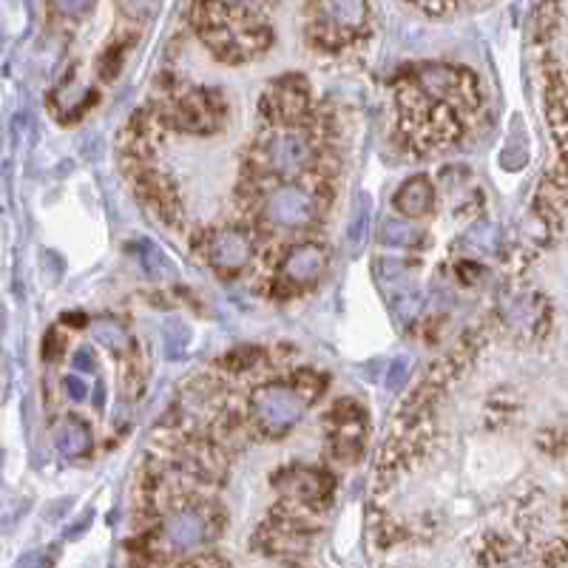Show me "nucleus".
<instances>
[{
    "mask_svg": "<svg viewBox=\"0 0 568 568\" xmlns=\"http://www.w3.org/2000/svg\"><path fill=\"white\" fill-rule=\"evenodd\" d=\"M188 341H191V333H188V327H185L182 321H168V324H165V355H168L171 361H177V358L185 355Z\"/></svg>",
    "mask_w": 568,
    "mask_h": 568,
    "instance_id": "nucleus-20",
    "label": "nucleus"
},
{
    "mask_svg": "<svg viewBox=\"0 0 568 568\" xmlns=\"http://www.w3.org/2000/svg\"><path fill=\"white\" fill-rule=\"evenodd\" d=\"M370 0H316V23L330 35H350L367 26Z\"/></svg>",
    "mask_w": 568,
    "mask_h": 568,
    "instance_id": "nucleus-4",
    "label": "nucleus"
},
{
    "mask_svg": "<svg viewBox=\"0 0 568 568\" xmlns=\"http://www.w3.org/2000/svg\"><path fill=\"white\" fill-rule=\"evenodd\" d=\"M259 157L270 174L293 177L313 162V140L299 128H282L262 142Z\"/></svg>",
    "mask_w": 568,
    "mask_h": 568,
    "instance_id": "nucleus-2",
    "label": "nucleus"
},
{
    "mask_svg": "<svg viewBox=\"0 0 568 568\" xmlns=\"http://www.w3.org/2000/svg\"><path fill=\"white\" fill-rule=\"evenodd\" d=\"M177 123L179 128H185V131H199V134L208 131L213 123L208 100H205V97H185L177 106Z\"/></svg>",
    "mask_w": 568,
    "mask_h": 568,
    "instance_id": "nucleus-12",
    "label": "nucleus"
},
{
    "mask_svg": "<svg viewBox=\"0 0 568 568\" xmlns=\"http://www.w3.org/2000/svg\"><path fill=\"white\" fill-rule=\"evenodd\" d=\"M458 89H461V74L449 66H424L415 71V91L429 100L444 103L452 94H458Z\"/></svg>",
    "mask_w": 568,
    "mask_h": 568,
    "instance_id": "nucleus-9",
    "label": "nucleus"
},
{
    "mask_svg": "<svg viewBox=\"0 0 568 568\" xmlns=\"http://www.w3.org/2000/svg\"><path fill=\"white\" fill-rule=\"evenodd\" d=\"M3 327H6V310H3V304H0V338H3Z\"/></svg>",
    "mask_w": 568,
    "mask_h": 568,
    "instance_id": "nucleus-27",
    "label": "nucleus"
},
{
    "mask_svg": "<svg viewBox=\"0 0 568 568\" xmlns=\"http://www.w3.org/2000/svg\"><path fill=\"white\" fill-rule=\"evenodd\" d=\"M415 6H421L426 12H446V9H455L461 0H409Z\"/></svg>",
    "mask_w": 568,
    "mask_h": 568,
    "instance_id": "nucleus-26",
    "label": "nucleus"
},
{
    "mask_svg": "<svg viewBox=\"0 0 568 568\" xmlns=\"http://www.w3.org/2000/svg\"><path fill=\"white\" fill-rule=\"evenodd\" d=\"M409 375V358H395L390 364V370H387V390L390 392H398L404 387V381H407Z\"/></svg>",
    "mask_w": 568,
    "mask_h": 568,
    "instance_id": "nucleus-22",
    "label": "nucleus"
},
{
    "mask_svg": "<svg viewBox=\"0 0 568 568\" xmlns=\"http://www.w3.org/2000/svg\"><path fill=\"white\" fill-rule=\"evenodd\" d=\"M54 444L63 458H86L94 446L89 424L77 415H66L54 424Z\"/></svg>",
    "mask_w": 568,
    "mask_h": 568,
    "instance_id": "nucleus-8",
    "label": "nucleus"
},
{
    "mask_svg": "<svg viewBox=\"0 0 568 568\" xmlns=\"http://www.w3.org/2000/svg\"><path fill=\"white\" fill-rule=\"evenodd\" d=\"M517 134H520V137H515V131H512V140L500 151V165H503L506 171H517V168H523V162L529 160V137H526L523 125H520Z\"/></svg>",
    "mask_w": 568,
    "mask_h": 568,
    "instance_id": "nucleus-19",
    "label": "nucleus"
},
{
    "mask_svg": "<svg viewBox=\"0 0 568 568\" xmlns=\"http://www.w3.org/2000/svg\"><path fill=\"white\" fill-rule=\"evenodd\" d=\"M418 242H421V231L412 222L387 219L384 228H381V245H387V248H412Z\"/></svg>",
    "mask_w": 568,
    "mask_h": 568,
    "instance_id": "nucleus-16",
    "label": "nucleus"
},
{
    "mask_svg": "<svg viewBox=\"0 0 568 568\" xmlns=\"http://www.w3.org/2000/svg\"><path fill=\"white\" fill-rule=\"evenodd\" d=\"M432 199H435L432 182L426 177H412L398 188V194H395V208L404 213V216L421 219V216H426V213L432 211Z\"/></svg>",
    "mask_w": 568,
    "mask_h": 568,
    "instance_id": "nucleus-10",
    "label": "nucleus"
},
{
    "mask_svg": "<svg viewBox=\"0 0 568 568\" xmlns=\"http://www.w3.org/2000/svg\"><path fill=\"white\" fill-rule=\"evenodd\" d=\"M497 242H500V236H497L495 225L480 222L472 231H466V236L461 239V248L475 253V256H486V253H495Z\"/></svg>",
    "mask_w": 568,
    "mask_h": 568,
    "instance_id": "nucleus-17",
    "label": "nucleus"
},
{
    "mask_svg": "<svg viewBox=\"0 0 568 568\" xmlns=\"http://www.w3.org/2000/svg\"><path fill=\"white\" fill-rule=\"evenodd\" d=\"M137 259H140L142 270H145V276H151V279H165V276H174V265H171V259L162 253L154 242H148V239H142L140 245H137Z\"/></svg>",
    "mask_w": 568,
    "mask_h": 568,
    "instance_id": "nucleus-15",
    "label": "nucleus"
},
{
    "mask_svg": "<svg viewBox=\"0 0 568 568\" xmlns=\"http://www.w3.org/2000/svg\"><path fill=\"white\" fill-rule=\"evenodd\" d=\"M370 225H373V196L367 191H358L353 199V211H350V225H347V245L361 250V245L367 242Z\"/></svg>",
    "mask_w": 568,
    "mask_h": 568,
    "instance_id": "nucleus-11",
    "label": "nucleus"
},
{
    "mask_svg": "<svg viewBox=\"0 0 568 568\" xmlns=\"http://www.w3.org/2000/svg\"><path fill=\"white\" fill-rule=\"evenodd\" d=\"M250 409H253L256 426L270 438H279V435L290 432L293 426L302 421L304 398H299L296 392L287 390V387L270 384V387H262L253 395Z\"/></svg>",
    "mask_w": 568,
    "mask_h": 568,
    "instance_id": "nucleus-1",
    "label": "nucleus"
},
{
    "mask_svg": "<svg viewBox=\"0 0 568 568\" xmlns=\"http://www.w3.org/2000/svg\"><path fill=\"white\" fill-rule=\"evenodd\" d=\"M421 304H424V299H421V290H418V287H412V284L401 287L398 293H392L390 296L392 316L401 321V324H409V321L415 319V316H418V310H421Z\"/></svg>",
    "mask_w": 568,
    "mask_h": 568,
    "instance_id": "nucleus-18",
    "label": "nucleus"
},
{
    "mask_svg": "<svg viewBox=\"0 0 568 568\" xmlns=\"http://www.w3.org/2000/svg\"><path fill=\"white\" fill-rule=\"evenodd\" d=\"M91 333H94V341L103 344L108 353H125L131 344L125 324L117 319H97L91 324Z\"/></svg>",
    "mask_w": 568,
    "mask_h": 568,
    "instance_id": "nucleus-13",
    "label": "nucleus"
},
{
    "mask_svg": "<svg viewBox=\"0 0 568 568\" xmlns=\"http://www.w3.org/2000/svg\"><path fill=\"white\" fill-rule=\"evenodd\" d=\"M165 543L177 551H191L211 537V520L199 509H179L165 520Z\"/></svg>",
    "mask_w": 568,
    "mask_h": 568,
    "instance_id": "nucleus-6",
    "label": "nucleus"
},
{
    "mask_svg": "<svg viewBox=\"0 0 568 568\" xmlns=\"http://www.w3.org/2000/svg\"><path fill=\"white\" fill-rule=\"evenodd\" d=\"M63 387H66V395H69L71 401L77 404V401H83L86 398V384H83V378H77V375H69V378H63Z\"/></svg>",
    "mask_w": 568,
    "mask_h": 568,
    "instance_id": "nucleus-25",
    "label": "nucleus"
},
{
    "mask_svg": "<svg viewBox=\"0 0 568 568\" xmlns=\"http://www.w3.org/2000/svg\"><path fill=\"white\" fill-rule=\"evenodd\" d=\"M327 267V253L321 245H299L293 248L282 262V282H287L290 287H307V284L319 282V276Z\"/></svg>",
    "mask_w": 568,
    "mask_h": 568,
    "instance_id": "nucleus-7",
    "label": "nucleus"
},
{
    "mask_svg": "<svg viewBox=\"0 0 568 568\" xmlns=\"http://www.w3.org/2000/svg\"><path fill=\"white\" fill-rule=\"evenodd\" d=\"M273 100H276V111L282 114L284 120H293L307 106V91L299 89V80H284L282 86H276Z\"/></svg>",
    "mask_w": 568,
    "mask_h": 568,
    "instance_id": "nucleus-14",
    "label": "nucleus"
},
{
    "mask_svg": "<svg viewBox=\"0 0 568 568\" xmlns=\"http://www.w3.org/2000/svg\"><path fill=\"white\" fill-rule=\"evenodd\" d=\"M250 253H253V242L248 233L231 231V228L213 233L208 239V248H205L208 262L219 273H239L250 262Z\"/></svg>",
    "mask_w": 568,
    "mask_h": 568,
    "instance_id": "nucleus-5",
    "label": "nucleus"
},
{
    "mask_svg": "<svg viewBox=\"0 0 568 568\" xmlns=\"http://www.w3.org/2000/svg\"><path fill=\"white\" fill-rule=\"evenodd\" d=\"M211 3L219 9H228V12H256L267 0H211Z\"/></svg>",
    "mask_w": 568,
    "mask_h": 568,
    "instance_id": "nucleus-23",
    "label": "nucleus"
},
{
    "mask_svg": "<svg viewBox=\"0 0 568 568\" xmlns=\"http://www.w3.org/2000/svg\"><path fill=\"white\" fill-rule=\"evenodd\" d=\"M71 367H77L80 373H91V370H94V353H91L89 347L74 350V355H71Z\"/></svg>",
    "mask_w": 568,
    "mask_h": 568,
    "instance_id": "nucleus-24",
    "label": "nucleus"
},
{
    "mask_svg": "<svg viewBox=\"0 0 568 568\" xmlns=\"http://www.w3.org/2000/svg\"><path fill=\"white\" fill-rule=\"evenodd\" d=\"M319 202L302 185H284L267 196L265 219L279 228H304L316 219Z\"/></svg>",
    "mask_w": 568,
    "mask_h": 568,
    "instance_id": "nucleus-3",
    "label": "nucleus"
},
{
    "mask_svg": "<svg viewBox=\"0 0 568 568\" xmlns=\"http://www.w3.org/2000/svg\"><path fill=\"white\" fill-rule=\"evenodd\" d=\"M97 0H52L54 12L63 15V18H86L91 9H94Z\"/></svg>",
    "mask_w": 568,
    "mask_h": 568,
    "instance_id": "nucleus-21",
    "label": "nucleus"
}]
</instances>
